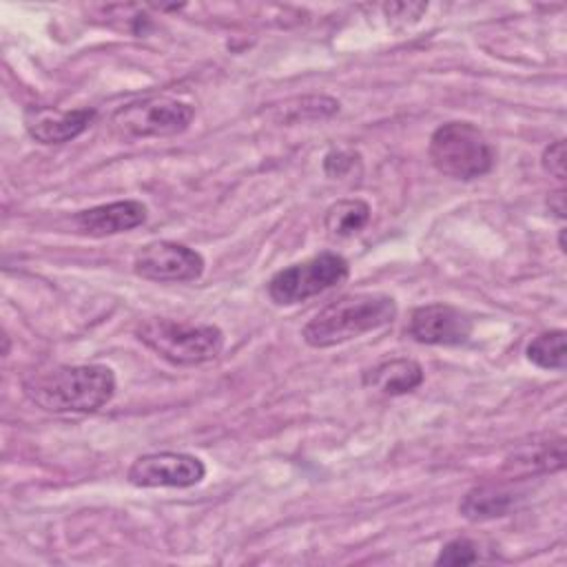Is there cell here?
Returning a JSON list of instances; mask_svg holds the SVG:
<instances>
[{
    "instance_id": "obj_1",
    "label": "cell",
    "mask_w": 567,
    "mask_h": 567,
    "mask_svg": "<svg viewBox=\"0 0 567 567\" xmlns=\"http://www.w3.org/2000/svg\"><path fill=\"white\" fill-rule=\"evenodd\" d=\"M24 396L55 414H91L115 394V374L109 365H53L31 372L22 381Z\"/></svg>"
},
{
    "instance_id": "obj_2",
    "label": "cell",
    "mask_w": 567,
    "mask_h": 567,
    "mask_svg": "<svg viewBox=\"0 0 567 567\" xmlns=\"http://www.w3.org/2000/svg\"><path fill=\"white\" fill-rule=\"evenodd\" d=\"M396 301L383 292H352L330 301L303 328L310 348H332L392 323Z\"/></svg>"
},
{
    "instance_id": "obj_3",
    "label": "cell",
    "mask_w": 567,
    "mask_h": 567,
    "mask_svg": "<svg viewBox=\"0 0 567 567\" xmlns=\"http://www.w3.org/2000/svg\"><path fill=\"white\" fill-rule=\"evenodd\" d=\"M137 339L173 365H199L213 361L224 348V332L210 323H186L153 317L135 328Z\"/></svg>"
},
{
    "instance_id": "obj_4",
    "label": "cell",
    "mask_w": 567,
    "mask_h": 567,
    "mask_svg": "<svg viewBox=\"0 0 567 567\" xmlns=\"http://www.w3.org/2000/svg\"><path fill=\"white\" fill-rule=\"evenodd\" d=\"M432 166L454 179H476L492 171L496 151L485 133L472 122H445L441 124L427 146Z\"/></svg>"
},
{
    "instance_id": "obj_5",
    "label": "cell",
    "mask_w": 567,
    "mask_h": 567,
    "mask_svg": "<svg viewBox=\"0 0 567 567\" xmlns=\"http://www.w3.org/2000/svg\"><path fill=\"white\" fill-rule=\"evenodd\" d=\"M350 275V264L339 252H321L306 261L277 270L268 279V297L277 306H295L315 295H321Z\"/></svg>"
},
{
    "instance_id": "obj_6",
    "label": "cell",
    "mask_w": 567,
    "mask_h": 567,
    "mask_svg": "<svg viewBox=\"0 0 567 567\" xmlns=\"http://www.w3.org/2000/svg\"><path fill=\"white\" fill-rule=\"evenodd\" d=\"M195 117L188 102L173 97H144L113 113V128L124 137H168L184 133Z\"/></svg>"
},
{
    "instance_id": "obj_7",
    "label": "cell",
    "mask_w": 567,
    "mask_h": 567,
    "mask_svg": "<svg viewBox=\"0 0 567 567\" xmlns=\"http://www.w3.org/2000/svg\"><path fill=\"white\" fill-rule=\"evenodd\" d=\"M204 257L186 244L157 239L135 252L133 270L148 281H195L204 272Z\"/></svg>"
},
{
    "instance_id": "obj_8",
    "label": "cell",
    "mask_w": 567,
    "mask_h": 567,
    "mask_svg": "<svg viewBox=\"0 0 567 567\" xmlns=\"http://www.w3.org/2000/svg\"><path fill=\"white\" fill-rule=\"evenodd\" d=\"M206 476L202 458L186 452H151L133 461L126 478L135 487H193Z\"/></svg>"
},
{
    "instance_id": "obj_9",
    "label": "cell",
    "mask_w": 567,
    "mask_h": 567,
    "mask_svg": "<svg viewBox=\"0 0 567 567\" xmlns=\"http://www.w3.org/2000/svg\"><path fill=\"white\" fill-rule=\"evenodd\" d=\"M472 319L456 306L436 301L412 310L408 334L425 346H463L472 337Z\"/></svg>"
},
{
    "instance_id": "obj_10",
    "label": "cell",
    "mask_w": 567,
    "mask_h": 567,
    "mask_svg": "<svg viewBox=\"0 0 567 567\" xmlns=\"http://www.w3.org/2000/svg\"><path fill=\"white\" fill-rule=\"evenodd\" d=\"M148 208L140 199H120L100 204L73 215L78 233L89 237H111L133 230L146 221Z\"/></svg>"
},
{
    "instance_id": "obj_11",
    "label": "cell",
    "mask_w": 567,
    "mask_h": 567,
    "mask_svg": "<svg viewBox=\"0 0 567 567\" xmlns=\"http://www.w3.org/2000/svg\"><path fill=\"white\" fill-rule=\"evenodd\" d=\"M95 120V109L60 111L51 106H33L24 115L27 133L40 144H64L78 137Z\"/></svg>"
},
{
    "instance_id": "obj_12",
    "label": "cell",
    "mask_w": 567,
    "mask_h": 567,
    "mask_svg": "<svg viewBox=\"0 0 567 567\" xmlns=\"http://www.w3.org/2000/svg\"><path fill=\"white\" fill-rule=\"evenodd\" d=\"M565 467V439L547 436L543 441H532L518 445L503 465V472L512 478L547 474Z\"/></svg>"
},
{
    "instance_id": "obj_13",
    "label": "cell",
    "mask_w": 567,
    "mask_h": 567,
    "mask_svg": "<svg viewBox=\"0 0 567 567\" xmlns=\"http://www.w3.org/2000/svg\"><path fill=\"white\" fill-rule=\"evenodd\" d=\"M518 498L520 496L503 483H483L465 492L458 503V512L472 523H483L507 516L516 507Z\"/></svg>"
},
{
    "instance_id": "obj_14",
    "label": "cell",
    "mask_w": 567,
    "mask_h": 567,
    "mask_svg": "<svg viewBox=\"0 0 567 567\" xmlns=\"http://www.w3.org/2000/svg\"><path fill=\"white\" fill-rule=\"evenodd\" d=\"M423 368L419 361L408 357H396L377 363L363 372V385L379 390L388 396H399L416 390L423 383Z\"/></svg>"
},
{
    "instance_id": "obj_15",
    "label": "cell",
    "mask_w": 567,
    "mask_h": 567,
    "mask_svg": "<svg viewBox=\"0 0 567 567\" xmlns=\"http://www.w3.org/2000/svg\"><path fill=\"white\" fill-rule=\"evenodd\" d=\"M370 204L363 199H339L332 206H328L326 215H323V226L326 230L337 237H350L354 233H359L368 221H370Z\"/></svg>"
},
{
    "instance_id": "obj_16",
    "label": "cell",
    "mask_w": 567,
    "mask_h": 567,
    "mask_svg": "<svg viewBox=\"0 0 567 567\" xmlns=\"http://www.w3.org/2000/svg\"><path fill=\"white\" fill-rule=\"evenodd\" d=\"M527 359L543 370H565L567 352H565V330H547L534 337L525 350Z\"/></svg>"
},
{
    "instance_id": "obj_17",
    "label": "cell",
    "mask_w": 567,
    "mask_h": 567,
    "mask_svg": "<svg viewBox=\"0 0 567 567\" xmlns=\"http://www.w3.org/2000/svg\"><path fill=\"white\" fill-rule=\"evenodd\" d=\"M478 560V545L472 538L458 536L447 540L439 556L434 558V565H472Z\"/></svg>"
},
{
    "instance_id": "obj_18",
    "label": "cell",
    "mask_w": 567,
    "mask_h": 567,
    "mask_svg": "<svg viewBox=\"0 0 567 567\" xmlns=\"http://www.w3.org/2000/svg\"><path fill=\"white\" fill-rule=\"evenodd\" d=\"M354 164H359V153L354 151H346V148H337V151H330L326 157H323V171L326 175L330 177H343L348 175Z\"/></svg>"
},
{
    "instance_id": "obj_19",
    "label": "cell",
    "mask_w": 567,
    "mask_h": 567,
    "mask_svg": "<svg viewBox=\"0 0 567 567\" xmlns=\"http://www.w3.org/2000/svg\"><path fill=\"white\" fill-rule=\"evenodd\" d=\"M540 164L543 168L556 177V179H565V140H556L551 142L545 151H543V157H540Z\"/></svg>"
},
{
    "instance_id": "obj_20",
    "label": "cell",
    "mask_w": 567,
    "mask_h": 567,
    "mask_svg": "<svg viewBox=\"0 0 567 567\" xmlns=\"http://www.w3.org/2000/svg\"><path fill=\"white\" fill-rule=\"evenodd\" d=\"M383 11L388 13V18H421V13L427 11L425 2H390L383 4Z\"/></svg>"
},
{
    "instance_id": "obj_21",
    "label": "cell",
    "mask_w": 567,
    "mask_h": 567,
    "mask_svg": "<svg viewBox=\"0 0 567 567\" xmlns=\"http://www.w3.org/2000/svg\"><path fill=\"white\" fill-rule=\"evenodd\" d=\"M547 206H549V210H551L558 219H565V190L558 188V190L549 193Z\"/></svg>"
},
{
    "instance_id": "obj_22",
    "label": "cell",
    "mask_w": 567,
    "mask_h": 567,
    "mask_svg": "<svg viewBox=\"0 0 567 567\" xmlns=\"http://www.w3.org/2000/svg\"><path fill=\"white\" fill-rule=\"evenodd\" d=\"M558 246H560V250L565 252V228H560V235H558Z\"/></svg>"
}]
</instances>
